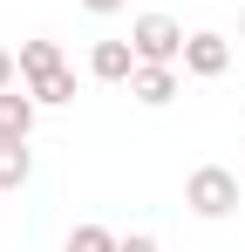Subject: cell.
Here are the masks:
<instances>
[{
	"mask_svg": "<svg viewBox=\"0 0 245 252\" xmlns=\"http://www.w3.org/2000/svg\"><path fill=\"white\" fill-rule=\"evenodd\" d=\"M116 246H122V239L109 232V225H75V232H68V246H61V252H116Z\"/></svg>",
	"mask_w": 245,
	"mask_h": 252,
	"instance_id": "9",
	"label": "cell"
},
{
	"mask_svg": "<svg viewBox=\"0 0 245 252\" xmlns=\"http://www.w3.org/2000/svg\"><path fill=\"white\" fill-rule=\"evenodd\" d=\"M232 68V41L225 34H211V28H198L191 41H184V75H198V82H218Z\"/></svg>",
	"mask_w": 245,
	"mask_h": 252,
	"instance_id": "4",
	"label": "cell"
},
{
	"mask_svg": "<svg viewBox=\"0 0 245 252\" xmlns=\"http://www.w3.org/2000/svg\"><path fill=\"white\" fill-rule=\"evenodd\" d=\"M89 14H116V7H129V0H82Z\"/></svg>",
	"mask_w": 245,
	"mask_h": 252,
	"instance_id": "12",
	"label": "cell"
},
{
	"mask_svg": "<svg viewBox=\"0 0 245 252\" xmlns=\"http://www.w3.org/2000/svg\"><path fill=\"white\" fill-rule=\"evenodd\" d=\"M184 28L170 21V14H136L129 21V48H136V62H184Z\"/></svg>",
	"mask_w": 245,
	"mask_h": 252,
	"instance_id": "3",
	"label": "cell"
},
{
	"mask_svg": "<svg viewBox=\"0 0 245 252\" xmlns=\"http://www.w3.org/2000/svg\"><path fill=\"white\" fill-rule=\"evenodd\" d=\"M239 41H245V7H239Z\"/></svg>",
	"mask_w": 245,
	"mask_h": 252,
	"instance_id": "13",
	"label": "cell"
},
{
	"mask_svg": "<svg viewBox=\"0 0 245 252\" xmlns=\"http://www.w3.org/2000/svg\"><path fill=\"white\" fill-rule=\"evenodd\" d=\"M184 205L198 211V218H232V211L245 205V191H239V177L225 164H198L184 177Z\"/></svg>",
	"mask_w": 245,
	"mask_h": 252,
	"instance_id": "2",
	"label": "cell"
},
{
	"mask_svg": "<svg viewBox=\"0 0 245 252\" xmlns=\"http://www.w3.org/2000/svg\"><path fill=\"white\" fill-rule=\"evenodd\" d=\"M34 177V150L28 143H0V191H21Z\"/></svg>",
	"mask_w": 245,
	"mask_h": 252,
	"instance_id": "8",
	"label": "cell"
},
{
	"mask_svg": "<svg viewBox=\"0 0 245 252\" xmlns=\"http://www.w3.org/2000/svg\"><path fill=\"white\" fill-rule=\"evenodd\" d=\"M21 82V55H14V48H0V89H14Z\"/></svg>",
	"mask_w": 245,
	"mask_h": 252,
	"instance_id": "10",
	"label": "cell"
},
{
	"mask_svg": "<svg viewBox=\"0 0 245 252\" xmlns=\"http://www.w3.org/2000/svg\"><path fill=\"white\" fill-rule=\"evenodd\" d=\"M21 82L34 95L41 109H61V102H75V75H68V62H61V48L34 34V41H21Z\"/></svg>",
	"mask_w": 245,
	"mask_h": 252,
	"instance_id": "1",
	"label": "cell"
},
{
	"mask_svg": "<svg viewBox=\"0 0 245 252\" xmlns=\"http://www.w3.org/2000/svg\"><path fill=\"white\" fill-rule=\"evenodd\" d=\"M116 252H163V246H157V239H150V232H129V239H122Z\"/></svg>",
	"mask_w": 245,
	"mask_h": 252,
	"instance_id": "11",
	"label": "cell"
},
{
	"mask_svg": "<svg viewBox=\"0 0 245 252\" xmlns=\"http://www.w3.org/2000/svg\"><path fill=\"white\" fill-rule=\"evenodd\" d=\"M129 95H136L143 109H163V102H177V62H136V75H129Z\"/></svg>",
	"mask_w": 245,
	"mask_h": 252,
	"instance_id": "5",
	"label": "cell"
},
{
	"mask_svg": "<svg viewBox=\"0 0 245 252\" xmlns=\"http://www.w3.org/2000/svg\"><path fill=\"white\" fill-rule=\"evenodd\" d=\"M89 75L95 82H129L136 75V48L129 41H95L89 48Z\"/></svg>",
	"mask_w": 245,
	"mask_h": 252,
	"instance_id": "7",
	"label": "cell"
},
{
	"mask_svg": "<svg viewBox=\"0 0 245 252\" xmlns=\"http://www.w3.org/2000/svg\"><path fill=\"white\" fill-rule=\"evenodd\" d=\"M34 116H41V102L28 95V82L0 89V143H28L34 136Z\"/></svg>",
	"mask_w": 245,
	"mask_h": 252,
	"instance_id": "6",
	"label": "cell"
}]
</instances>
